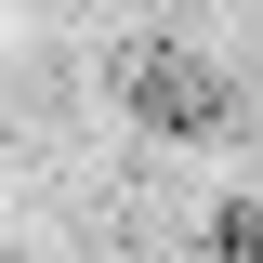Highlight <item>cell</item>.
<instances>
[{
	"label": "cell",
	"instance_id": "cell-1",
	"mask_svg": "<svg viewBox=\"0 0 263 263\" xmlns=\"http://www.w3.org/2000/svg\"><path fill=\"white\" fill-rule=\"evenodd\" d=\"M105 92L158 132V145H211V132L237 119V79H224V53H211V40H132Z\"/></svg>",
	"mask_w": 263,
	"mask_h": 263
}]
</instances>
